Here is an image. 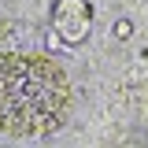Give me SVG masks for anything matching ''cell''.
Masks as SVG:
<instances>
[{
	"label": "cell",
	"mask_w": 148,
	"mask_h": 148,
	"mask_svg": "<svg viewBox=\"0 0 148 148\" xmlns=\"http://www.w3.org/2000/svg\"><path fill=\"white\" fill-rule=\"evenodd\" d=\"M74 104L71 74L52 56L0 52V130L41 137L67 122Z\"/></svg>",
	"instance_id": "1"
},
{
	"label": "cell",
	"mask_w": 148,
	"mask_h": 148,
	"mask_svg": "<svg viewBox=\"0 0 148 148\" xmlns=\"http://www.w3.org/2000/svg\"><path fill=\"white\" fill-rule=\"evenodd\" d=\"M52 22L56 30H59V37L63 41H82L85 37V30H89V4L85 0H59L52 11Z\"/></svg>",
	"instance_id": "2"
}]
</instances>
